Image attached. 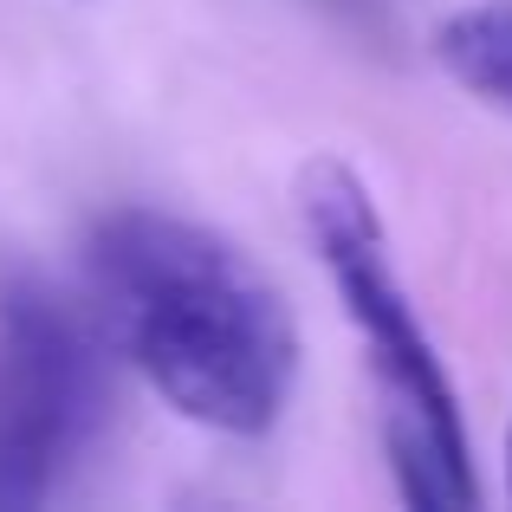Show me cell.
<instances>
[{"label": "cell", "instance_id": "cell-1", "mask_svg": "<svg viewBox=\"0 0 512 512\" xmlns=\"http://www.w3.org/2000/svg\"><path fill=\"white\" fill-rule=\"evenodd\" d=\"M111 344L175 415L214 435H266L299 383L286 292L227 234L163 208H111L85 240Z\"/></svg>", "mask_w": 512, "mask_h": 512}, {"label": "cell", "instance_id": "cell-2", "mask_svg": "<svg viewBox=\"0 0 512 512\" xmlns=\"http://www.w3.org/2000/svg\"><path fill=\"white\" fill-rule=\"evenodd\" d=\"M299 221L318 247L350 331L363 338L376 389H383V448L396 467V487L415 512H467L480 500L474 448H467L461 396H454L441 350L389 260V227L376 195L344 163H305L299 175Z\"/></svg>", "mask_w": 512, "mask_h": 512}, {"label": "cell", "instance_id": "cell-3", "mask_svg": "<svg viewBox=\"0 0 512 512\" xmlns=\"http://www.w3.org/2000/svg\"><path fill=\"white\" fill-rule=\"evenodd\" d=\"M111 428V350L26 266L0 273V506H46Z\"/></svg>", "mask_w": 512, "mask_h": 512}, {"label": "cell", "instance_id": "cell-4", "mask_svg": "<svg viewBox=\"0 0 512 512\" xmlns=\"http://www.w3.org/2000/svg\"><path fill=\"white\" fill-rule=\"evenodd\" d=\"M435 59L461 91L512 117V0H474L435 26Z\"/></svg>", "mask_w": 512, "mask_h": 512}, {"label": "cell", "instance_id": "cell-5", "mask_svg": "<svg viewBox=\"0 0 512 512\" xmlns=\"http://www.w3.org/2000/svg\"><path fill=\"white\" fill-rule=\"evenodd\" d=\"M506 500H512V441H506Z\"/></svg>", "mask_w": 512, "mask_h": 512}]
</instances>
